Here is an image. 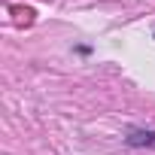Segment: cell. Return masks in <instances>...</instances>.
Returning <instances> with one entry per match:
<instances>
[{"label": "cell", "mask_w": 155, "mask_h": 155, "mask_svg": "<svg viewBox=\"0 0 155 155\" xmlns=\"http://www.w3.org/2000/svg\"><path fill=\"white\" fill-rule=\"evenodd\" d=\"M125 140H128V146H155V131H143V128H131Z\"/></svg>", "instance_id": "cell-1"}]
</instances>
